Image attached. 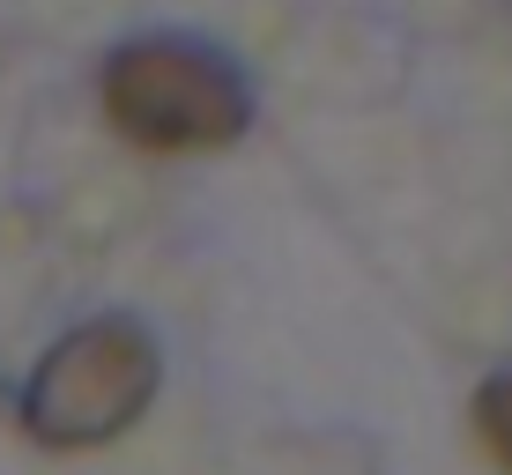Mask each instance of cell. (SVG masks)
<instances>
[{"label": "cell", "instance_id": "obj_1", "mask_svg": "<svg viewBox=\"0 0 512 475\" xmlns=\"http://www.w3.org/2000/svg\"><path fill=\"white\" fill-rule=\"evenodd\" d=\"M104 119L141 149H223L253 127V90L216 45L141 38L104 60Z\"/></svg>", "mask_w": 512, "mask_h": 475}, {"label": "cell", "instance_id": "obj_2", "mask_svg": "<svg viewBox=\"0 0 512 475\" xmlns=\"http://www.w3.org/2000/svg\"><path fill=\"white\" fill-rule=\"evenodd\" d=\"M156 394V342L134 320H90L52 342L23 386V424L38 446H104L141 424Z\"/></svg>", "mask_w": 512, "mask_h": 475}, {"label": "cell", "instance_id": "obj_3", "mask_svg": "<svg viewBox=\"0 0 512 475\" xmlns=\"http://www.w3.org/2000/svg\"><path fill=\"white\" fill-rule=\"evenodd\" d=\"M475 424H483V446L512 468V372H505V379H490L483 394H475Z\"/></svg>", "mask_w": 512, "mask_h": 475}]
</instances>
